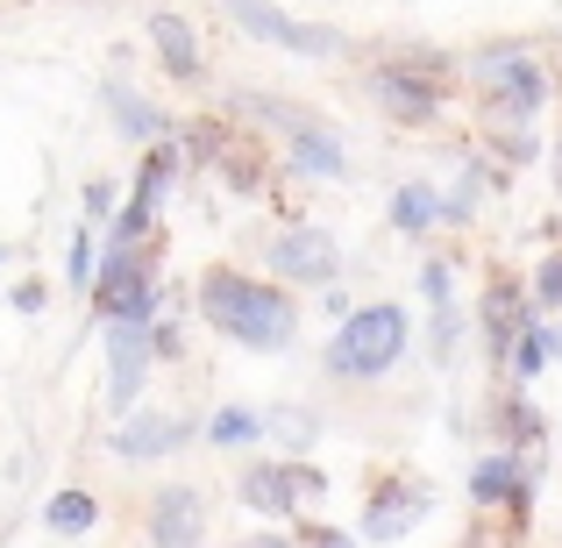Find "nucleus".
I'll return each instance as SVG.
<instances>
[{"label": "nucleus", "instance_id": "nucleus-1", "mask_svg": "<svg viewBox=\"0 0 562 548\" xmlns=\"http://www.w3.org/2000/svg\"><path fill=\"white\" fill-rule=\"evenodd\" d=\"M192 300H200L206 328L228 335L235 349H257V357H278V349H292V335H300V300H292L278 278L235 271V264H206Z\"/></svg>", "mask_w": 562, "mask_h": 548}, {"label": "nucleus", "instance_id": "nucleus-2", "mask_svg": "<svg viewBox=\"0 0 562 548\" xmlns=\"http://www.w3.org/2000/svg\"><path fill=\"white\" fill-rule=\"evenodd\" d=\"M463 86L477 93L484 128H535V114L549 108V93H555V71H549V57H541V43L498 36V43H477V51L463 57Z\"/></svg>", "mask_w": 562, "mask_h": 548}, {"label": "nucleus", "instance_id": "nucleus-3", "mask_svg": "<svg viewBox=\"0 0 562 548\" xmlns=\"http://www.w3.org/2000/svg\"><path fill=\"white\" fill-rule=\"evenodd\" d=\"M413 349V321L398 300H371V306H349L342 321H335L328 349H321V370H328L335 384H384L398 364H406Z\"/></svg>", "mask_w": 562, "mask_h": 548}, {"label": "nucleus", "instance_id": "nucleus-4", "mask_svg": "<svg viewBox=\"0 0 562 548\" xmlns=\"http://www.w3.org/2000/svg\"><path fill=\"white\" fill-rule=\"evenodd\" d=\"M235 114H249V122H263L278 143H285V165L292 179H349V143L342 128L328 122V114L300 108V100H278V93H228V122Z\"/></svg>", "mask_w": 562, "mask_h": 548}, {"label": "nucleus", "instance_id": "nucleus-5", "mask_svg": "<svg viewBox=\"0 0 562 548\" xmlns=\"http://www.w3.org/2000/svg\"><path fill=\"white\" fill-rule=\"evenodd\" d=\"M456 65L441 51H384L371 71H363V93H371V108L384 114V122L398 128H427L441 122V108H449L456 93Z\"/></svg>", "mask_w": 562, "mask_h": 548}, {"label": "nucleus", "instance_id": "nucleus-6", "mask_svg": "<svg viewBox=\"0 0 562 548\" xmlns=\"http://www.w3.org/2000/svg\"><path fill=\"white\" fill-rule=\"evenodd\" d=\"M427 513H435V484L420 470H378L371 492H363L357 541H406V535H420Z\"/></svg>", "mask_w": 562, "mask_h": 548}, {"label": "nucleus", "instance_id": "nucleus-7", "mask_svg": "<svg viewBox=\"0 0 562 548\" xmlns=\"http://www.w3.org/2000/svg\"><path fill=\"white\" fill-rule=\"evenodd\" d=\"M263 271L285 292H306V286L328 292L335 278H342V243H335L328 228H314V221H285V228L271 235V249H263Z\"/></svg>", "mask_w": 562, "mask_h": 548}, {"label": "nucleus", "instance_id": "nucleus-8", "mask_svg": "<svg viewBox=\"0 0 562 548\" xmlns=\"http://www.w3.org/2000/svg\"><path fill=\"white\" fill-rule=\"evenodd\" d=\"M221 14H228L243 36L271 43V51H292V57H349V36H342V29L292 22V14L271 8V0H221Z\"/></svg>", "mask_w": 562, "mask_h": 548}, {"label": "nucleus", "instance_id": "nucleus-9", "mask_svg": "<svg viewBox=\"0 0 562 548\" xmlns=\"http://www.w3.org/2000/svg\"><path fill=\"white\" fill-rule=\"evenodd\" d=\"M200 441V421L192 413H165V406H150V413H122V427L108 435V449L122 456V463H171L179 449H192Z\"/></svg>", "mask_w": 562, "mask_h": 548}, {"label": "nucleus", "instance_id": "nucleus-10", "mask_svg": "<svg viewBox=\"0 0 562 548\" xmlns=\"http://www.w3.org/2000/svg\"><path fill=\"white\" fill-rule=\"evenodd\" d=\"M535 300H527V286L513 271H492L484 278V300H477V335H484V357L492 364H506L513 357V343H520L527 328H535Z\"/></svg>", "mask_w": 562, "mask_h": 548}, {"label": "nucleus", "instance_id": "nucleus-11", "mask_svg": "<svg viewBox=\"0 0 562 548\" xmlns=\"http://www.w3.org/2000/svg\"><path fill=\"white\" fill-rule=\"evenodd\" d=\"M143 541L150 548H206V492L200 484H157L143 506Z\"/></svg>", "mask_w": 562, "mask_h": 548}, {"label": "nucleus", "instance_id": "nucleus-12", "mask_svg": "<svg viewBox=\"0 0 562 548\" xmlns=\"http://www.w3.org/2000/svg\"><path fill=\"white\" fill-rule=\"evenodd\" d=\"M150 370H157L150 328H136V321H108V413H114V421H122V413H136Z\"/></svg>", "mask_w": 562, "mask_h": 548}, {"label": "nucleus", "instance_id": "nucleus-13", "mask_svg": "<svg viewBox=\"0 0 562 548\" xmlns=\"http://www.w3.org/2000/svg\"><path fill=\"white\" fill-rule=\"evenodd\" d=\"M235 499H243V506L257 513V521H278V527L306 521L300 463H292V456H278V463H243V470H235Z\"/></svg>", "mask_w": 562, "mask_h": 548}, {"label": "nucleus", "instance_id": "nucleus-14", "mask_svg": "<svg viewBox=\"0 0 562 548\" xmlns=\"http://www.w3.org/2000/svg\"><path fill=\"white\" fill-rule=\"evenodd\" d=\"M100 108L114 114V128H122V136L136 143V150H150V143H165V136H171V114L157 108V100L143 93V86L128 79V71H114V79H100Z\"/></svg>", "mask_w": 562, "mask_h": 548}, {"label": "nucleus", "instance_id": "nucleus-15", "mask_svg": "<svg viewBox=\"0 0 562 548\" xmlns=\"http://www.w3.org/2000/svg\"><path fill=\"white\" fill-rule=\"evenodd\" d=\"M143 29H150V43H157V65H165L179 86H200L206 79V51H200V36H192V22H186L179 8H150V14H143Z\"/></svg>", "mask_w": 562, "mask_h": 548}, {"label": "nucleus", "instance_id": "nucleus-16", "mask_svg": "<svg viewBox=\"0 0 562 548\" xmlns=\"http://www.w3.org/2000/svg\"><path fill=\"white\" fill-rule=\"evenodd\" d=\"M384 221H392L398 235H435V228H441V186H427V179L392 186V206H384Z\"/></svg>", "mask_w": 562, "mask_h": 548}, {"label": "nucleus", "instance_id": "nucleus-17", "mask_svg": "<svg viewBox=\"0 0 562 548\" xmlns=\"http://www.w3.org/2000/svg\"><path fill=\"white\" fill-rule=\"evenodd\" d=\"M43 527H50V535H65V541H86L100 527V499L79 492V484H65V492L43 499Z\"/></svg>", "mask_w": 562, "mask_h": 548}, {"label": "nucleus", "instance_id": "nucleus-18", "mask_svg": "<svg viewBox=\"0 0 562 548\" xmlns=\"http://www.w3.org/2000/svg\"><path fill=\"white\" fill-rule=\"evenodd\" d=\"M200 441H214V449H257V441H263V413L228 399V406H214L200 421Z\"/></svg>", "mask_w": 562, "mask_h": 548}, {"label": "nucleus", "instance_id": "nucleus-19", "mask_svg": "<svg viewBox=\"0 0 562 548\" xmlns=\"http://www.w3.org/2000/svg\"><path fill=\"white\" fill-rule=\"evenodd\" d=\"M263 435H271L278 449L300 463V456L321 441V413H314V406H271V413H263Z\"/></svg>", "mask_w": 562, "mask_h": 548}, {"label": "nucleus", "instance_id": "nucleus-20", "mask_svg": "<svg viewBox=\"0 0 562 548\" xmlns=\"http://www.w3.org/2000/svg\"><path fill=\"white\" fill-rule=\"evenodd\" d=\"M463 300H449V306H427V364L435 370H456V357H463Z\"/></svg>", "mask_w": 562, "mask_h": 548}, {"label": "nucleus", "instance_id": "nucleus-21", "mask_svg": "<svg viewBox=\"0 0 562 548\" xmlns=\"http://www.w3.org/2000/svg\"><path fill=\"white\" fill-rule=\"evenodd\" d=\"M93 271H100V235H93V228H71V249H65L71 292H93Z\"/></svg>", "mask_w": 562, "mask_h": 548}, {"label": "nucleus", "instance_id": "nucleus-22", "mask_svg": "<svg viewBox=\"0 0 562 548\" xmlns=\"http://www.w3.org/2000/svg\"><path fill=\"white\" fill-rule=\"evenodd\" d=\"M527 300H535V314H562V249L535 264V278H527Z\"/></svg>", "mask_w": 562, "mask_h": 548}, {"label": "nucleus", "instance_id": "nucleus-23", "mask_svg": "<svg viewBox=\"0 0 562 548\" xmlns=\"http://www.w3.org/2000/svg\"><path fill=\"white\" fill-rule=\"evenodd\" d=\"M420 300H427V306H449V300H456V264H449V257H427V264H420Z\"/></svg>", "mask_w": 562, "mask_h": 548}, {"label": "nucleus", "instance_id": "nucleus-24", "mask_svg": "<svg viewBox=\"0 0 562 548\" xmlns=\"http://www.w3.org/2000/svg\"><path fill=\"white\" fill-rule=\"evenodd\" d=\"M292 541L300 548H363L349 527H328V521H292Z\"/></svg>", "mask_w": 562, "mask_h": 548}, {"label": "nucleus", "instance_id": "nucleus-25", "mask_svg": "<svg viewBox=\"0 0 562 548\" xmlns=\"http://www.w3.org/2000/svg\"><path fill=\"white\" fill-rule=\"evenodd\" d=\"M79 214H86V228L114 221V179H86V192H79Z\"/></svg>", "mask_w": 562, "mask_h": 548}, {"label": "nucleus", "instance_id": "nucleus-26", "mask_svg": "<svg viewBox=\"0 0 562 548\" xmlns=\"http://www.w3.org/2000/svg\"><path fill=\"white\" fill-rule=\"evenodd\" d=\"M43 300H50L43 278H22V286H14V314H43Z\"/></svg>", "mask_w": 562, "mask_h": 548}, {"label": "nucleus", "instance_id": "nucleus-27", "mask_svg": "<svg viewBox=\"0 0 562 548\" xmlns=\"http://www.w3.org/2000/svg\"><path fill=\"white\" fill-rule=\"evenodd\" d=\"M300 499H306V506H321V499H328V470H314L306 456H300Z\"/></svg>", "mask_w": 562, "mask_h": 548}, {"label": "nucleus", "instance_id": "nucleus-28", "mask_svg": "<svg viewBox=\"0 0 562 548\" xmlns=\"http://www.w3.org/2000/svg\"><path fill=\"white\" fill-rule=\"evenodd\" d=\"M541 357L562 364V321H541Z\"/></svg>", "mask_w": 562, "mask_h": 548}, {"label": "nucleus", "instance_id": "nucleus-29", "mask_svg": "<svg viewBox=\"0 0 562 548\" xmlns=\"http://www.w3.org/2000/svg\"><path fill=\"white\" fill-rule=\"evenodd\" d=\"M243 548H300V541H292V535H249Z\"/></svg>", "mask_w": 562, "mask_h": 548}, {"label": "nucleus", "instance_id": "nucleus-30", "mask_svg": "<svg viewBox=\"0 0 562 548\" xmlns=\"http://www.w3.org/2000/svg\"><path fill=\"white\" fill-rule=\"evenodd\" d=\"M549 179H555V192H562V136L549 143Z\"/></svg>", "mask_w": 562, "mask_h": 548}, {"label": "nucleus", "instance_id": "nucleus-31", "mask_svg": "<svg viewBox=\"0 0 562 548\" xmlns=\"http://www.w3.org/2000/svg\"><path fill=\"white\" fill-rule=\"evenodd\" d=\"M0 548H8V527H0Z\"/></svg>", "mask_w": 562, "mask_h": 548}]
</instances>
